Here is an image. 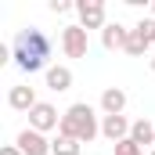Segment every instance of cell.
I'll return each mask as SVG.
<instances>
[{
	"instance_id": "14",
	"label": "cell",
	"mask_w": 155,
	"mask_h": 155,
	"mask_svg": "<svg viewBox=\"0 0 155 155\" xmlns=\"http://www.w3.org/2000/svg\"><path fill=\"white\" fill-rule=\"evenodd\" d=\"M134 36L144 40V43L152 47V43H155V18H141V22L134 25Z\"/></svg>"
},
{
	"instance_id": "8",
	"label": "cell",
	"mask_w": 155,
	"mask_h": 155,
	"mask_svg": "<svg viewBox=\"0 0 155 155\" xmlns=\"http://www.w3.org/2000/svg\"><path fill=\"white\" fill-rule=\"evenodd\" d=\"M130 126H134V123H130L126 116H101V137L112 141V148H116L119 141L130 137Z\"/></svg>"
},
{
	"instance_id": "16",
	"label": "cell",
	"mask_w": 155,
	"mask_h": 155,
	"mask_svg": "<svg viewBox=\"0 0 155 155\" xmlns=\"http://www.w3.org/2000/svg\"><path fill=\"white\" fill-rule=\"evenodd\" d=\"M116 155H148V152H144L141 144H134V141L126 137V141H119V144H116Z\"/></svg>"
},
{
	"instance_id": "9",
	"label": "cell",
	"mask_w": 155,
	"mask_h": 155,
	"mask_svg": "<svg viewBox=\"0 0 155 155\" xmlns=\"http://www.w3.org/2000/svg\"><path fill=\"white\" fill-rule=\"evenodd\" d=\"M126 112V90L123 87H105L101 90V116H123Z\"/></svg>"
},
{
	"instance_id": "11",
	"label": "cell",
	"mask_w": 155,
	"mask_h": 155,
	"mask_svg": "<svg viewBox=\"0 0 155 155\" xmlns=\"http://www.w3.org/2000/svg\"><path fill=\"white\" fill-rule=\"evenodd\" d=\"M43 79H47V90L65 94V90L72 87V69H69V65H51V69L43 72Z\"/></svg>"
},
{
	"instance_id": "13",
	"label": "cell",
	"mask_w": 155,
	"mask_h": 155,
	"mask_svg": "<svg viewBox=\"0 0 155 155\" xmlns=\"http://www.w3.org/2000/svg\"><path fill=\"white\" fill-rule=\"evenodd\" d=\"M79 141H72V137H65V134H58L54 141H51V155H79Z\"/></svg>"
},
{
	"instance_id": "6",
	"label": "cell",
	"mask_w": 155,
	"mask_h": 155,
	"mask_svg": "<svg viewBox=\"0 0 155 155\" xmlns=\"http://www.w3.org/2000/svg\"><path fill=\"white\" fill-rule=\"evenodd\" d=\"M29 126L40 130V134H51V130H58V126H61V116H58V108H54L51 101H40L36 108L29 112Z\"/></svg>"
},
{
	"instance_id": "18",
	"label": "cell",
	"mask_w": 155,
	"mask_h": 155,
	"mask_svg": "<svg viewBox=\"0 0 155 155\" xmlns=\"http://www.w3.org/2000/svg\"><path fill=\"white\" fill-rule=\"evenodd\" d=\"M0 155H22V148H18V144H4V148H0Z\"/></svg>"
},
{
	"instance_id": "10",
	"label": "cell",
	"mask_w": 155,
	"mask_h": 155,
	"mask_svg": "<svg viewBox=\"0 0 155 155\" xmlns=\"http://www.w3.org/2000/svg\"><path fill=\"white\" fill-rule=\"evenodd\" d=\"M126 40H130V29L119 25V22H108L101 29V47L105 51H126Z\"/></svg>"
},
{
	"instance_id": "19",
	"label": "cell",
	"mask_w": 155,
	"mask_h": 155,
	"mask_svg": "<svg viewBox=\"0 0 155 155\" xmlns=\"http://www.w3.org/2000/svg\"><path fill=\"white\" fill-rule=\"evenodd\" d=\"M152 72H155V54H152Z\"/></svg>"
},
{
	"instance_id": "15",
	"label": "cell",
	"mask_w": 155,
	"mask_h": 155,
	"mask_svg": "<svg viewBox=\"0 0 155 155\" xmlns=\"http://www.w3.org/2000/svg\"><path fill=\"white\" fill-rule=\"evenodd\" d=\"M144 51H148V43H144V40H137V36H134V29H130V40H126V54H130V58H144Z\"/></svg>"
},
{
	"instance_id": "4",
	"label": "cell",
	"mask_w": 155,
	"mask_h": 155,
	"mask_svg": "<svg viewBox=\"0 0 155 155\" xmlns=\"http://www.w3.org/2000/svg\"><path fill=\"white\" fill-rule=\"evenodd\" d=\"M76 15H79V25L90 33V29H105L108 22V7L101 0H76Z\"/></svg>"
},
{
	"instance_id": "21",
	"label": "cell",
	"mask_w": 155,
	"mask_h": 155,
	"mask_svg": "<svg viewBox=\"0 0 155 155\" xmlns=\"http://www.w3.org/2000/svg\"><path fill=\"white\" fill-rule=\"evenodd\" d=\"M148 155H155V148H152V152H148Z\"/></svg>"
},
{
	"instance_id": "20",
	"label": "cell",
	"mask_w": 155,
	"mask_h": 155,
	"mask_svg": "<svg viewBox=\"0 0 155 155\" xmlns=\"http://www.w3.org/2000/svg\"><path fill=\"white\" fill-rule=\"evenodd\" d=\"M152 18H155V4H152Z\"/></svg>"
},
{
	"instance_id": "5",
	"label": "cell",
	"mask_w": 155,
	"mask_h": 155,
	"mask_svg": "<svg viewBox=\"0 0 155 155\" xmlns=\"http://www.w3.org/2000/svg\"><path fill=\"white\" fill-rule=\"evenodd\" d=\"M15 144L22 148V155H51V141H47V134H40V130H33V126L18 130Z\"/></svg>"
},
{
	"instance_id": "1",
	"label": "cell",
	"mask_w": 155,
	"mask_h": 155,
	"mask_svg": "<svg viewBox=\"0 0 155 155\" xmlns=\"http://www.w3.org/2000/svg\"><path fill=\"white\" fill-rule=\"evenodd\" d=\"M51 54H54V43H51V36L43 33V29H18L15 33V40H11V61L22 69V72H47L51 65Z\"/></svg>"
},
{
	"instance_id": "2",
	"label": "cell",
	"mask_w": 155,
	"mask_h": 155,
	"mask_svg": "<svg viewBox=\"0 0 155 155\" xmlns=\"http://www.w3.org/2000/svg\"><path fill=\"white\" fill-rule=\"evenodd\" d=\"M58 134L72 137V141H79V144H90L94 137H101V119H97V112H94V105H87V101L69 105V108L61 112Z\"/></svg>"
},
{
	"instance_id": "17",
	"label": "cell",
	"mask_w": 155,
	"mask_h": 155,
	"mask_svg": "<svg viewBox=\"0 0 155 155\" xmlns=\"http://www.w3.org/2000/svg\"><path fill=\"white\" fill-rule=\"evenodd\" d=\"M51 11H54V15H69V11H76V4H69V0H51Z\"/></svg>"
},
{
	"instance_id": "12",
	"label": "cell",
	"mask_w": 155,
	"mask_h": 155,
	"mask_svg": "<svg viewBox=\"0 0 155 155\" xmlns=\"http://www.w3.org/2000/svg\"><path fill=\"white\" fill-rule=\"evenodd\" d=\"M130 141L141 144V148H155V123L148 116H144V119H134V126H130Z\"/></svg>"
},
{
	"instance_id": "3",
	"label": "cell",
	"mask_w": 155,
	"mask_h": 155,
	"mask_svg": "<svg viewBox=\"0 0 155 155\" xmlns=\"http://www.w3.org/2000/svg\"><path fill=\"white\" fill-rule=\"evenodd\" d=\"M61 51H65V58H87V51H90V33L72 22V25H65L61 29Z\"/></svg>"
},
{
	"instance_id": "7",
	"label": "cell",
	"mask_w": 155,
	"mask_h": 155,
	"mask_svg": "<svg viewBox=\"0 0 155 155\" xmlns=\"http://www.w3.org/2000/svg\"><path fill=\"white\" fill-rule=\"evenodd\" d=\"M7 105H11L15 112H33L40 105V97H36V90H33L29 83H15V87L7 90Z\"/></svg>"
}]
</instances>
